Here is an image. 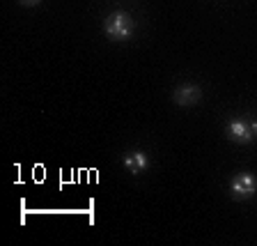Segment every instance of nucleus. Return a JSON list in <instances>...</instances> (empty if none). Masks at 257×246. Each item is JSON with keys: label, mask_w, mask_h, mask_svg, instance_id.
Returning <instances> with one entry per match:
<instances>
[{"label": "nucleus", "mask_w": 257, "mask_h": 246, "mask_svg": "<svg viewBox=\"0 0 257 246\" xmlns=\"http://www.w3.org/2000/svg\"><path fill=\"white\" fill-rule=\"evenodd\" d=\"M225 134H227V138L232 143H239V145H250L252 138H255L250 122H246V120H232V122H227Z\"/></svg>", "instance_id": "nucleus-4"}, {"label": "nucleus", "mask_w": 257, "mask_h": 246, "mask_svg": "<svg viewBox=\"0 0 257 246\" xmlns=\"http://www.w3.org/2000/svg\"><path fill=\"white\" fill-rule=\"evenodd\" d=\"M19 3H21L23 7H37L42 0H19Z\"/></svg>", "instance_id": "nucleus-6"}, {"label": "nucleus", "mask_w": 257, "mask_h": 246, "mask_svg": "<svg viewBox=\"0 0 257 246\" xmlns=\"http://www.w3.org/2000/svg\"><path fill=\"white\" fill-rule=\"evenodd\" d=\"M124 168H126L131 175H138V173H143V171L150 168V156L145 154V152H140V150L126 152V154H124Z\"/></svg>", "instance_id": "nucleus-5"}, {"label": "nucleus", "mask_w": 257, "mask_h": 246, "mask_svg": "<svg viewBox=\"0 0 257 246\" xmlns=\"http://www.w3.org/2000/svg\"><path fill=\"white\" fill-rule=\"evenodd\" d=\"M200 99H202V88L198 83H182L172 90V102L177 106H195V104H200Z\"/></svg>", "instance_id": "nucleus-3"}, {"label": "nucleus", "mask_w": 257, "mask_h": 246, "mask_svg": "<svg viewBox=\"0 0 257 246\" xmlns=\"http://www.w3.org/2000/svg\"><path fill=\"white\" fill-rule=\"evenodd\" d=\"M103 32L112 42H126L136 32V19L124 10H115L103 19Z\"/></svg>", "instance_id": "nucleus-1"}, {"label": "nucleus", "mask_w": 257, "mask_h": 246, "mask_svg": "<svg viewBox=\"0 0 257 246\" xmlns=\"http://www.w3.org/2000/svg\"><path fill=\"white\" fill-rule=\"evenodd\" d=\"M230 193L236 200H250L257 193V177L252 173H236L230 180Z\"/></svg>", "instance_id": "nucleus-2"}, {"label": "nucleus", "mask_w": 257, "mask_h": 246, "mask_svg": "<svg viewBox=\"0 0 257 246\" xmlns=\"http://www.w3.org/2000/svg\"><path fill=\"white\" fill-rule=\"evenodd\" d=\"M250 127H252V134L257 136V118H255V120H252V122H250Z\"/></svg>", "instance_id": "nucleus-7"}]
</instances>
